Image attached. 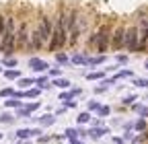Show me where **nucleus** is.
<instances>
[{
    "label": "nucleus",
    "instance_id": "30",
    "mask_svg": "<svg viewBox=\"0 0 148 144\" xmlns=\"http://www.w3.org/2000/svg\"><path fill=\"white\" fill-rule=\"evenodd\" d=\"M109 111H111V109H109V107H99V115H101V117H105V115H109Z\"/></svg>",
    "mask_w": 148,
    "mask_h": 144
},
{
    "label": "nucleus",
    "instance_id": "26",
    "mask_svg": "<svg viewBox=\"0 0 148 144\" xmlns=\"http://www.w3.org/2000/svg\"><path fill=\"white\" fill-rule=\"evenodd\" d=\"M88 119H90V115H88V113H80V115H78V123H86Z\"/></svg>",
    "mask_w": 148,
    "mask_h": 144
},
{
    "label": "nucleus",
    "instance_id": "32",
    "mask_svg": "<svg viewBox=\"0 0 148 144\" xmlns=\"http://www.w3.org/2000/svg\"><path fill=\"white\" fill-rule=\"evenodd\" d=\"M4 64L12 68V66H16V60H14V58H6V60H4Z\"/></svg>",
    "mask_w": 148,
    "mask_h": 144
},
{
    "label": "nucleus",
    "instance_id": "10",
    "mask_svg": "<svg viewBox=\"0 0 148 144\" xmlns=\"http://www.w3.org/2000/svg\"><path fill=\"white\" fill-rule=\"evenodd\" d=\"M103 134H107V130H105V128H92V130L88 132V136H90V138H95V140H97V138H101Z\"/></svg>",
    "mask_w": 148,
    "mask_h": 144
},
{
    "label": "nucleus",
    "instance_id": "11",
    "mask_svg": "<svg viewBox=\"0 0 148 144\" xmlns=\"http://www.w3.org/2000/svg\"><path fill=\"white\" fill-rule=\"evenodd\" d=\"M134 128H136L138 132H146V130H148V123H146V119H144V117H140V119L134 123Z\"/></svg>",
    "mask_w": 148,
    "mask_h": 144
},
{
    "label": "nucleus",
    "instance_id": "31",
    "mask_svg": "<svg viewBox=\"0 0 148 144\" xmlns=\"http://www.w3.org/2000/svg\"><path fill=\"white\" fill-rule=\"evenodd\" d=\"M37 107H39V101H35V103H29V105H27V109H29V111H35Z\"/></svg>",
    "mask_w": 148,
    "mask_h": 144
},
{
    "label": "nucleus",
    "instance_id": "8",
    "mask_svg": "<svg viewBox=\"0 0 148 144\" xmlns=\"http://www.w3.org/2000/svg\"><path fill=\"white\" fill-rule=\"evenodd\" d=\"M29 66H31L33 70H37V72L49 70V64H47V62H43V60H39V58H31V60H29Z\"/></svg>",
    "mask_w": 148,
    "mask_h": 144
},
{
    "label": "nucleus",
    "instance_id": "12",
    "mask_svg": "<svg viewBox=\"0 0 148 144\" xmlns=\"http://www.w3.org/2000/svg\"><path fill=\"white\" fill-rule=\"evenodd\" d=\"M72 62H74V64H88V58L82 56V53H76V56L72 58Z\"/></svg>",
    "mask_w": 148,
    "mask_h": 144
},
{
    "label": "nucleus",
    "instance_id": "38",
    "mask_svg": "<svg viewBox=\"0 0 148 144\" xmlns=\"http://www.w3.org/2000/svg\"><path fill=\"white\" fill-rule=\"evenodd\" d=\"M115 144H123V140H119V138H115Z\"/></svg>",
    "mask_w": 148,
    "mask_h": 144
},
{
    "label": "nucleus",
    "instance_id": "34",
    "mask_svg": "<svg viewBox=\"0 0 148 144\" xmlns=\"http://www.w3.org/2000/svg\"><path fill=\"white\" fill-rule=\"evenodd\" d=\"M88 109H99V103L97 101H90L88 103Z\"/></svg>",
    "mask_w": 148,
    "mask_h": 144
},
{
    "label": "nucleus",
    "instance_id": "15",
    "mask_svg": "<svg viewBox=\"0 0 148 144\" xmlns=\"http://www.w3.org/2000/svg\"><path fill=\"white\" fill-rule=\"evenodd\" d=\"M4 76L10 78V80H12V78H21V72H18V70H6V72H4Z\"/></svg>",
    "mask_w": 148,
    "mask_h": 144
},
{
    "label": "nucleus",
    "instance_id": "40",
    "mask_svg": "<svg viewBox=\"0 0 148 144\" xmlns=\"http://www.w3.org/2000/svg\"><path fill=\"white\" fill-rule=\"evenodd\" d=\"M144 68H146V70H148V60H146V62H144Z\"/></svg>",
    "mask_w": 148,
    "mask_h": 144
},
{
    "label": "nucleus",
    "instance_id": "20",
    "mask_svg": "<svg viewBox=\"0 0 148 144\" xmlns=\"http://www.w3.org/2000/svg\"><path fill=\"white\" fill-rule=\"evenodd\" d=\"M14 117L10 115V113H2V115H0V121H2V123H10Z\"/></svg>",
    "mask_w": 148,
    "mask_h": 144
},
{
    "label": "nucleus",
    "instance_id": "3",
    "mask_svg": "<svg viewBox=\"0 0 148 144\" xmlns=\"http://www.w3.org/2000/svg\"><path fill=\"white\" fill-rule=\"evenodd\" d=\"M111 33H113V29H111V25H101V29L97 31V41H95V47H97V51L103 53L109 49V45H111Z\"/></svg>",
    "mask_w": 148,
    "mask_h": 144
},
{
    "label": "nucleus",
    "instance_id": "4",
    "mask_svg": "<svg viewBox=\"0 0 148 144\" xmlns=\"http://www.w3.org/2000/svg\"><path fill=\"white\" fill-rule=\"evenodd\" d=\"M138 39H140V27L138 25L125 27V43H123V49L138 51Z\"/></svg>",
    "mask_w": 148,
    "mask_h": 144
},
{
    "label": "nucleus",
    "instance_id": "33",
    "mask_svg": "<svg viewBox=\"0 0 148 144\" xmlns=\"http://www.w3.org/2000/svg\"><path fill=\"white\" fill-rule=\"evenodd\" d=\"M72 97H74L72 93H64V95H60V101H70Z\"/></svg>",
    "mask_w": 148,
    "mask_h": 144
},
{
    "label": "nucleus",
    "instance_id": "28",
    "mask_svg": "<svg viewBox=\"0 0 148 144\" xmlns=\"http://www.w3.org/2000/svg\"><path fill=\"white\" fill-rule=\"evenodd\" d=\"M134 101H136V95H127V97L123 99V105H132Z\"/></svg>",
    "mask_w": 148,
    "mask_h": 144
},
{
    "label": "nucleus",
    "instance_id": "13",
    "mask_svg": "<svg viewBox=\"0 0 148 144\" xmlns=\"http://www.w3.org/2000/svg\"><path fill=\"white\" fill-rule=\"evenodd\" d=\"M53 84L58 86V88H68V86H70V80H68V78H58Z\"/></svg>",
    "mask_w": 148,
    "mask_h": 144
},
{
    "label": "nucleus",
    "instance_id": "41",
    "mask_svg": "<svg viewBox=\"0 0 148 144\" xmlns=\"http://www.w3.org/2000/svg\"><path fill=\"white\" fill-rule=\"evenodd\" d=\"M0 41H2V35H0Z\"/></svg>",
    "mask_w": 148,
    "mask_h": 144
},
{
    "label": "nucleus",
    "instance_id": "29",
    "mask_svg": "<svg viewBox=\"0 0 148 144\" xmlns=\"http://www.w3.org/2000/svg\"><path fill=\"white\" fill-rule=\"evenodd\" d=\"M127 76H132V72H130V70H121L115 78H127Z\"/></svg>",
    "mask_w": 148,
    "mask_h": 144
},
{
    "label": "nucleus",
    "instance_id": "16",
    "mask_svg": "<svg viewBox=\"0 0 148 144\" xmlns=\"http://www.w3.org/2000/svg\"><path fill=\"white\" fill-rule=\"evenodd\" d=\"M39 121H41V125H51V123L56 121V117H53V115H43Z\"/></svg>",
    "mask_w": 148,
    "mask_h": 144
},
{
    "label": "nucleus",
    "instance_id": "42",
    "mask_svg": "<svg viewBox=\"0 0 148 144\" xmlns=\"http://www.w3.org/2000/svg\"><path fill=\"white\" fill-rule=\"evenodd\" d=\"M0 138H2V134H0Z\"/></svg>",
    "mask_w": 148,
    "mask_h": 144
},
{
    "label": "nucleus",
    "instance_id": "1",
    "mask_svg": "<svg viewBox=\"0 0 148 144\" xmlns=\"http://www.w3.org/2000/svg\"><path fill=\"white\" fill-rule=\"evenodd\" d=\"M66 43H68V27H66V12L62 10L53 23V33H51V39L47 43V49L58 53Z\"/></svg>",
    "mask_w": 148,
    "mask_h": 144
},
{
    "label": "nucleus",
    "instance_id": "39",
    "mask_svg": "<svg viewBox=\"0 0 148 144\" xmlns=\"http://www.w3.org/2000/svg\"><path fill=\"white\" fill-rule=\"evenodd\" d=\"M144 138H146V142H148V130H146V132H144Z\"/></svg>",
    "mask_w": 148,
    "mask_h": 144
},
{
    "label": "nucleus",
    "instance_id": "14",
    "mask_svg": "<svg viewBox=\"0 0 148 144\" xmlns=\"http://www.w3.org/2000/svg\"><path fill=\"white\" fill-rule=\"evenodd\" d=\"M134 111H138L144 119L148 117V107H142V105H134Z\"/></svg>",
    "mask_w": 148,
    "mask_h": 144
},
{
    "label": "nucleus",
    "instance_id": "24",
    "mask_svg": "<svg viewBox=\"0 0 148 144\" xmlns=\"http://www.w3.org/2000/svg\"><path fill=\"white\" fill-rule=\"evenodd\" d=\"M6 107H21V101H16V99H8V101H6Z\"/></svg>",
    "mask_w": 148,
    "mask_h": 144
},
{
    "label": "nucleus",
    "instance_id": "43",
    "mask_svg": "<svg viewBox=\"0 0 148 144\" xmlns=\"http://www.w3.org/2000/svg\"><path fill=\"white\" fill-rule=\"evenodd\" d=\"M0 72H2V70H0Z\"/></svg>",
    "mask_w": 148,
    "mask_h": 144
},
{
    "label": "nucleus",
    "instance_id": "7",
    "mask_svg": "<svg viewBox=\"0 0 148 144\" xmlns=\"http://www.w3.org/2000/svg\"><path fill=\"white\" fill-rule=\"evenodd\" d=\"M29 45V29L27 23H21L16 29V49H27Z\"/></svg>",
    "mask_w": 148,
    "mask_h": 144
},
{
    "label": "nucleus",
    "instance_id": "27",
    "mask_svg": "<svg viewBox=\"0 0 148 144\" xmlns=\"http://www.w3.org/2000/svg\"><path fill=\"white\" fill-rule=\"evenodd\" d=\"M0 95L2 97H14V91L12 88H4V91H0Z\"/></svg>",
    "mask_w": 148,
    "mask_h": 144
},
{
    "label": "nucleus",
    "instance_id": "21",
    "mask_svg": "<svg viewBox=\"0 0 148 144\" xmlns=\"http://www.w3.org/2000/svg\"><path fill=\"white\" fill-rule=\"evenodd\" d=\"M18 84H21L23 88H27V86L33 84V78H21V80H18Z\"/></svg>",
    "mask_w": 148,
    "mask_h": 144
},
{
    "label": "nucleus",
    "instance_id": "36",
    "mask_svg": "<svg viewBox=\"0 0 148 144\" xmlns=\"http://www.w3.org/2000/svg\"><path fill=\"white\" fill-rule=\"evenodd\" d=\"M117 62H119V64H125V62H127V56H117Z\"/></svg>",
    "mask_w": 148,
    "mask_h": 144
},
{
    "label": "nucleus",
    "instance_id": "18",
    "mask_svg": "<svg viewBox=\"0 0 148 144\" xmlns=\"http://www.w3.org/2000/svg\"><path fill=\"white\" fill-rule=\"evenodd\" d=\"M134 84L136 86H142V88H148V78H136Z\"/></svg>",
    "mask_w": 148,
    "mask_h": 144
},
{
    "label": "nucleus",
    "instance_id": "5",
    "mask_svg": "<svg viewBox=\"0 0 148 144\" xmlns=\"http://www.w3.org/2000/svg\"><path fill=\"white\" fill-rule=\"evenodd\" d=\"M37 31H39V37H41L43 45H45V43H49L51 33H53V21L49 19V16H41V19H39V27H37Z\"/></svg>",
    "mask_w": 148,
    "mask_h": 144
},
{
    "label": "nucleus",
    "instance_id": "37",
    "mask_svg": "<svg viewBox=\"0 0 148 144\" xmlns=\"http://www.w3.org/2000/svg\"><path fill=\"white\" fill-rule=\"evenodd\" d=\"M70 142H72V144H82V142H80L78 138H70Z\"/></svg>",
    "mask_w": 148,
    "mask_h": 144
},
{
    "label": "nucleus",
    "instance_id": "6",
    "mask_svg": "<svg viewBox=\"0 0 148 144\" xmlns=\"http://www.w3.org/2000/svg\"><path fill=\"white\" fill-rule=\"evenodd\" d=\"M123 43H125V27L117 25L113 29V33H111V49L119 51V49H123Z\"/></svg>",
    "mask_w": 148,
    "mask_h": 144
},
{
    "label": "nucleus",
    "instance_id": "9",
    "mask_svg": "<svg viewBox=\"0 0 148 144\" xmlns=\"http://www.w3.org/2000/svg\"><path fill=\"white\" fill-rule=\"evenodd\" d=\"M35 134H39V130H27V128H23V130L16 132L18 138H31V136H35Z\"/></svg>",
    "mask_w": 148,
    "mask_h": 144
},
{
    "label": "nucleus",
    "instance_id": "23",
    "mask_svg": "<svg viewBox=\"0 0 148 144\" xmlns=\"http://www.w3.org/2000/svg\"><path fill=\"white\" fill-rule=\"evenodd\" d=\"M99 78H103V72H90L88 74V80H99Z\"/></svg>",
    "mask_w": 148,
    "mask_h": 144
},
{
    "label": "nucleus",
    "instance_id": "35",
    "mask_svg": "<svg viewBox=\"0 0 148 144\" xmlns=\"http://www.w3.org/2000/svg\"><path fill=\"white\" fill-rule=\"evenodd\" d=\"M49 74H51V76H58L60 70H58V68H49Z\"/></svg>",
    "mask_w": 148,
    "mask_h": 144
},
{
    "label": "nucleus",
    "instance_id": "25",
    "mask_svg": "<svg viewBox=\"0 0 148 144\" xmlns=\"http://www.w3.org/2000/svg\"><path fill=\"white\" fill-rule=\"evenodd\" d=\"M37 95H39V88H29L25 93V97H37Z\"/></svg>",
    "mask_w": 148,
    "mask_h": 144
},
{
    "label": "nucleus",
    "instance_id": "22",
    "mask_svg": "<svg viewBox=\"0 0 148 144\" xmlns=\"http://www.w3.org/2000/svg\"><path fill=\"white\" fill-rule=\"evenodd\" d=\"M56 60H58L60 64H66V62H68V56H66V53H60V51H58V53H56Z\"/></svg>",
    "mask_w": 148,
    "mask_h": 144
},
{
    "label": "nucleus",
    "instance_id": "2",
    "mask_svg": "<svg viewBox=\"0 0 148 144\" xmlns=\"http://www.w3.org/2000/svg\"><path fill=\"white\" fill-rule=\"evenodd\" d=\"M14 49H16V25H14L12 16H8L6 19V31L2 35V41H0V51L6 58H10Z\"/></svg>",
    "mask_w": 148,
    "mask_h": 144
},
{
    "label": "nucleus",
    "instance_id": "17",
    "mask_svg": "<svg viewBox=\"0 0 148 144\" xmlns=\"http://www.w3.org/2000/svg\"><path fill=\"white\" fill-rule=\"evenodd\" d=\"M103 62H105V56H97V58H90L88 60L90 66H97V64H103Z\"/></svg>",
    "mask_w": 148,
    "mask_h": 144
},
{
    "label": "nucleus",
    "instance_id": "19",
    "mask_svg": "<svg viewBox=\"0 0 148 144\" xmlns=\"http://www.w3.org/2000/svg\"><path fill=\"white\" fill-rule=\"evenodd\" d=\"M37 84H39V88H47V86H49V82H47V78H45V76L37 78Z\"/></svg>",
    "mask_w": 148,
    "mask_h": 144
}]
</instances>
